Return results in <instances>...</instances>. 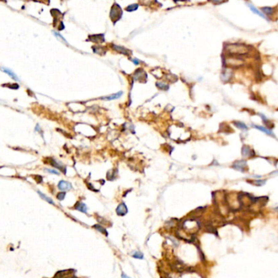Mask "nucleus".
Returning a JSON list of instances; mask_svg holds the SVG:
<instances>
[{
  "label": "nucleus",
  "instance_id": "f257e3e1",
  "mask_svg": "<svg viewBox=\"0 0 278 278\" xmlns=\"http://www.w3.org/2000/svg\"><path fill=\"white\" fill-rule=\"evenodd\" d=\"M226 53L229 56H241L247 55L250 52V47L242 43H230L227 44L224 47Z\"/></svg>",
  "mask_w": 278,
  "mask_h": 278
},
{
  "label": "nucleus",
  "instance_id": "f03ea898",
  "mask_svg": "<svg viewBox=\"0 0 278 278\" xmlns=\"http://www.w3.org/2000/svg\"><path fill=\"white\" fill-rule=\"evenodd\" d=\"M224 63L228 67H240L241 66H244L245 61L241 56H228L224 59Z\"/></svg>",
  "mask_w": 278,
  "mask_h": 278
},
{
  "label": "nucleus",
  "instance_id": "7ed1b4c3",
  "mask_svg": "<svg viewBox=\"0 0 278 278\" xmlns=\"http://www.w3.org/2000/svg\"><path fill=\"white\" fill-rule=\"evenodd\" d=\"M122 8L120 7L119 5L115 2L114 4L113 5V7H111V10H110V18L113 21V23H115L116 21H119L120 18L122 17Z\"/></svg>",
  "mask_w": 278,
  "mask_h": 278
},
{
  "label": "nucleus",
  "instance_id": "20e7f679",
  "mask_svg": "<svg viewBox=\"0 0 278 278\" xmlns=\"http://www.w3.org/2000/svg\"><path fill=\"white\" fill-rule=\"evenodd\" d=\"M245 166H246V161L245 160H240V161H236L234 162L232 165V168H234L236 171H245Z\"/></svg>",
  "mask_w": 278,
  "mask_h": 278
},
{
  "label": "nucleus",
  "instance_id": "39448f33",
  "mask_svg": "<svg viewBox=\"0 0 278 278\" xmlns=\"http://www.w3.org/2000/svg\"><path fill=\"white\" fill-rule=\"evenodd\" d=\"M232 70L230 69H225L221 73V80L223 82H228L229 80L232 78Z\"/></svg>",
  "mask_w": 278,
  "mask_h": 278
},
{
  "label": "nucleus",
  "instance_id": "423d86ee",
  "mask_svg": "<svg viewBox=\"0 0 278 278\" xmlns=\"http://www.w3.org/2000/svg\"><path fill=\"white\" fill-rule=\"evenodd\" d=\"M246 4H247L248 7H250V9L251 10V11H252L253 12H255V14L259 15V16H260V17H261L262 18L265 19V20H266V21H270V20H269L268 17H267L266 15H264V13H263V12H260V10H258L257 8H256V7H255V6H254V5H252V4H251V3H250V2H246Z\"/></svg>",
  "mask_w": 278,
  "mask_h": 278
},
{
  "label": "nucleus",
  "instance_id": "0eeeda50",
  "mask_svg": "<svg viewBox=\"0 0 278 278\" xmlns=\"http://www.w3.org/2000/svg\"><path fill=\"white\" fill-rule=\"evenodd\" d=\"M58 188H59V189L64 190V191H67V190H70L72 189V185H71L70 183L67 182V181L61 180V181L59 182Z\"/></svg>",
  "mask_w": 278,
  "mask_h": 278
},
{
  "label": "nucleus",
  "instance_id": "6e6552de",
  "mask_svg": "<svg viewBox=\"0 0 278 278\" xmlns=\"http://www.w3.org/2000/svg\"><path fill=\"white\" fill-rule=\"evenodd\" d=\"M89 40L95 42H105V34H95L91 35L89 37Z\"/></svg>",
  "mask_w": 278,
  "mask_h": 278
},
{
  "label": "nucleus",
  "instance_id": "1a4fd4ad",
  "mask_svg": "<svg viewBox=\"0 0 278 278\" xmlns=\"http://www.w3.org/2000/svg\"><path fill=\"white\" fill-rule=\"evenodd\" d=\"M116 212L118 215L120 216H123L127 213V207H126V204L125 203H121L119 206H117V209H116Z\"/></svg>",
  "mask_w": 278,
  "mask_h": 278
},
{
  "label": "nucleus",
  "instance_id": "9d476101",
  "mask_svg": "<svg viewBox=\"0 0 278 278\" xmlns=\"http://www.w3.org/2000/svg\"><path fill=\"white\" fill-rule=\"evenodd\" d=\"M253 127H255V128L258 129V130H260L262 132H264V133H266L267 135H268V136H271L272 137H275V135L273 134V132L271 131V130H269V129L266 128V127H264V126H257V125H252Z\"/></svg>",
  "mask_w": 278,
  "mask_h": 278
},
{
  "label": "nucleus",
  "instance_id": "9b49d317",
  "mask_svg": "<svg viewBox=\"0 0 278 278\" xmlns=\"http://www.w3.org/2000/svg\"><path fill=\"white\" fill-rule=\"evenodd\" d=\"M113 48L115 50V51H117L118 52H121L122 54H125V55H129V54L131 53V52H130L128 49H126L125 47H121V46H117V45H113Z\"/></svg>",
  "mask_w": 278,
  "mask_h": 278
},
{
  "label": "nucleus",
  "instance_id": "f8f14e48",
  "mask_svg": "<svg viewBox=\"0 0 278 278\" xmlns=\"http://www.w3.org/2000/svg\"><path fill=\"white\" fill-rule=\"evenodd\" d=\"M122 95V91H119V92H117V93H115L112 96H105V97H102V100H105V101H112V100H115V99H117V98H120Z\"/></svg>",
  "mask_w": 278,
  "mask_h": 278
},
{
  "label": "nucleus",
  "instance_id": "ddd939ff",
  "mask_svg": "<svg viewBox=\"0 0 278 278\" xmlns=\"http://www.w3.org/2000/svg\"><path fill=\"white\" fill-rule=\"evenodd\" d=\"M75 209L79 210V211H81L82 213H87V206L83 202H78V203H77V205L75 206Z\"/></svg>",
  "mask_w": 278,
  "mask_h": 278
},
{
  "label": "nucleus",
  "instance_id": "4468645a",
  "mask_svg": "<svg viewBox=\"0 0 278 278\" xmlns=\"http://www.w3.org/2000/svg\"><path fill=\"white\" fill-rule=\"evenodd\" d=\"M275 8L272 7H264L262 8V11L264 12V15H273L275 13Z\"/></svg>",
  "mask_w": 278,
  "mask_h": 278
},
{
  "label": "nucleus",
  "instance_id": "2eb2a0df",
  "mask_svg": "<svg viewBox=\"0 0 278 278\" xmlns=\"http://www.w3.org/2000/svg\"><path fill=\"white\" fill-rule=\"evenodd\" d=\"M252 152L253 150L251 149L249 146H246V145L242 148V151H241L242 155H243L244 157H250L251 156V153Z\"/></svg>",
  "mask_w": 278,
  "mask_h": 278
},
{
  "label": "nucleus",
  "instance_id": "dca6fc26",
  "mask_svg": "<svg viewBox=\"0 0 278 278\" xmlns=\"http://www.w3.org/2000/svg\"><path fill=\"white\" fill-rule=\"evenodd\" d=\"M1 70H2V71H4L5 73H7V74L8 75H10V76H11V77H12V78H13V79H15L16 80V81H18V77H17V75L15 74L14 73L12 72V70H10L9 69H5L4 67H2V68H1Z\"/></svg>",
  "mask_w": 278,
  "mask_h": 278
},
{
  "label": "nucleus",
  "instance_id": "f3484780",
  "mask_svg": "<svg viewBox=\"0 0 278 278\" xmlns=\"http://www.w3.org/2000/svg\"><path fill=\"white\" fill-rule=\"evenodd\" d=\"M233 124L237 127V128L241 129V130H244V131H247L248 127L247 126L245 125V123L241 122H233Z\"/></svg>",
  "mask_w": 278,
  "mask_h": 278
},
{
  "label": "nucleus",
  "instance_id": "a211bd4d",
  "mask_svg": "<svg viewBox=\"0 0 278 278\" xmlns=\"http://www.w3.org/2000/svg\"><path fill=\"white\" fill-rule=\"evenodd\" d=\"M52 166H56V168H59L60 169V170H61V171H63L64 172H65V173H66V168H65V167H64L63 166H62V165H61V164H59L58 162H57V161H55V160H54V159H52Z\"/></svg>",
  "mask_w": 278,
  "mask_h": 278
},
{
  "label": "nucleus",
  "instance_id": "6ab92c4d",
  "mask_svg": "<svg viewBox=\"0 0 278 278\" xmlns=\"http://www.w3.org/2000/svg\"><path fill=\"white\" fill-rule=\"evenodd\" d=\"M38 195H39V196L41 197H42V198L43 199V200H45V201H47V202H49L50 204L55 205V203H54V201H52V199L50 198V197H47L46 195H44L43 193H41L40 191H38Z\"/></svg>",
  "mask_w": 278,
  "mask_h": 278
},
{
  "label": "nucleus",
  "instance_id": "aec40b11",
  "mask_svg": "<svg viewBox=\"0 0 278 278\" xmlns=\"http://www.w3.org/2000/svg\"><path fill=\"white\" fill-rule=\"evenodd\" d=\"M138 7H139V5L136 4V3L129 5L128 7L126 8V11H127V12H133V11H136V10L138 8Z\"/></svg>",
  "mask_w": 278,
  "mask_h": 278
},
{
  "label": "nucleus",
  "instance_id": "412c9836",
  "mask_svg": "<svg viewBox=\"0 0 278 278\" xmlns=\"http://www.w3.org/2000/svg\"><path fill=\"white\" fill-rule=\"evenodd\" d=\"M156 85H157V87H158L159 89H161V90H164V91H167V90L169 89L168 85L163 84V83H161V82H157Z\"/></svg>",
  "mask_w": 278,
  "mask_h": 278
},
{
  "label": "nucleus",
  "instance_id": "4be33fe9",
  "mask_svg": "<svg viewBox=\"0 0 278 278\" xmlns=\"http://www.w3.org/2000/svg\"><path fill=\"white\" fill-rule=\"evenodd\" d=\"M52 33H53V34L55 35V36H56V37L57 38H59V39H60V40H61V41H62V42H65V43H66V44H67V45H69L68 42H67V41H66V40L65 39V38L62 37V36H61V35L60 34H59V33H56V32H55V31H53V32H52Z\"/></svg>",
  "mask_w": 278,
  "mask_h": 278
},
{
  "label": "nucleus",
  "instance_id": "5701e85b",
  "mask_svg": "<svg viewBox=\"0 0 278 278\" xmlns=\"http://www.w3.org/2000/svg\"><path fill=\"white\" fill-rule=\"evenodd\" d=\"M253 185H257V186H262V185H264L265 183H266V180H254V181H251Z\"/></svg>",
  "mask_w": 278,
  "mask_h": 278
},
{
  "label": "nucleus",
  "instance_id": "b1692460",
  "mask_svg": "<svg viewBox=\"0 0 278 278\" xmlns=\"http://www.w3.org/2000/svg\"><path fill=\"white\" fill-rule=\"evenodd\" d=\"M94 228H95L96 229V230H98L99 232H101V233H104V234H106V235H107V232H106V229H105L103 228V227H101V225H98V224H96V225H95V226H94Z\"/></svg>",
  "mask_w": 278,
  "mask_h": 278
},
{
  "label": "nucleus",
  "instance_id": "393cba45",
  "mask_svg": "<svg viewBox=\"0 0 278 278\" xmlns=\"http://www.w3.org/2000/svg\"><path fill=\"white\" fill-rule=\"evenodd\" d=\"M132 256H133L135 259H140V260H142L143 258H144V255H143L142 253L139 252V251H136Z\"/></svg>",
  "mask_w": 278,
  "mask_h": 278
},
{
  "label": "nucleus",
  "instance_id": "a878e982",
  "mask_svg": "<svg viewBox=\"0 0 278 278\" xmlns=\"http://www.w3.org/2000/svg\"><path fill=\"white\" fill-rule=\"evenodd\" d=\"M65 197H66V193L65 192H62V193H59L57 194V198L60 200V201H63L65 199Z\"/></svg>",
  "mask_w": 278,
  "mask_h": 278
},
{
  "label": "nucleus",
  "instance_id": "bb28decb",
  "mask_svg": "<svg viewBox=\"0 0 278 278\" xmlns=\"http://www.w3.org/2000/svg\"><path fill=\"white\" fill-rule=\"evenodd\" d=\"M45 171H47V172H49V173L51 174H54V175H59V174H60L58 171H55V170H51V169H46Z\"/></svg>",
  "mask_w": 278,
  "mask_h": 278
},
{
  "label": "nucleus",
  "instance_id": "cd10ccee",
  "mask_svg": "<svg viewBox=\"0 0 278 278\" xmlns=\"http://www.w3.org/2000/svg\"><path fill=\"white\" fill-rule=\"evenodd\" d=\"M132 61H133L135 65H138V64L140 63V61H139L138 60H132Z\"/></svg>",
  "mask_w": 278,
  "mask_h": 278
},
{
  "label": "nucleus",
  "instance_id": "c85d7f7f",
  "mask_svg": "<svg viewBox=\"0 0 278 278\" xmlns=\"http://www.w3.org/2000/svg\"><path fill=\"white\" fill-rule=\"evenodd\" d=\"M122 278H131V277H129L128 276H126L125 273H122Z\"/></svg>",
  "mask_w": 278,
  "mask_h": 278
},
{
  "label": "nucleus",
  "instance_id": "c756f323",
  "mask_svg": "<svg viewBox=\"0 0 278 278\" xmlns=\"http://www.w3.org/2000/svg\"><path fill=\"white\" fill-rule=\"evenodd\" d=\"M275 210H276V211H278V206H277V207H276V208H275Z\"/></svg>",
  "mask_w": 278,
  "mask_h": 278
},
{
  "label": "nucleus",
  "instance_id": "7c9ffc66",
  "mask_svg": "<svg viewBox=\"0 0 278 278\" xmlns=\"http://www.w3.org/2000/svg\"><path fill=\"white\" fill-rule=\"evenodd\" d=\"M274 173H278V171H276V172H274Z\"/></svg>",
  "mask_w": 278,
  "mask_h": 278
}]
</instances>
